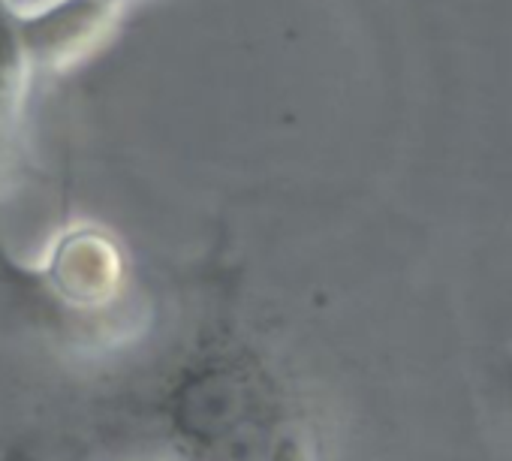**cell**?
Masks as SVG:
<instances>
[{
    "label": "cell",
    "mask_w": 512,
    "mask_h": 461,
    "mask_svg": "<svg viewBox=\"0 0 512 461\" xmlns=\"http://www.w3.org/2000/svg\"><path fill=\"white\" fill-rule=\"evenodd\" d=\"M169 419L193 461H302L296 422L272 386L238 365L187 374L169 401Z\"/></svg>",
    "instance_id": "6da1fadb"
},
{
    "label": "cell",
    "mask_w": 512,
    "mask_h": 461,
    "mask_svg": "<svg viewBox=\"0 0 512 461\" xmlns=\"http://www.w3.org/2000/svg\"><path fill=\"white\" fill-rule=\"evenodd\" d=\"M130 0H49L19 13L34 67L64 70L97 52L118 28Z\"/></svg>",
    "instance_id": "7a4b0ae2"
},
{
    "label": "cell",
    "mask_w": 512,
    "mask_h": 461,
    "mask_svg": "<svg viewBox=\"0 0 512 461\" xmlns=\"http://www.w3.org/2000/svg\"><path fill=\"white\" fill-rule=\"evenodd\" d=\"M34 64L22 34V16L13 0H0V121L10 124L22 106Z\"/></svg>",
    "instance_id": "3957f363"
},
{
    "label": "cell",
    "mask_w": 512,
    "mask_h": 461,
    "mask_svg": "<svg viewBox=\"0 0 512 461\" xmlns=\"http://www.w3.org/2000/svg\"><path fill=\"white\" fill-rule=\"evenodd\" d=\"M0 461H43V455H37V452L28 449V446H10Z\"/></svg>",
    "instance_id": "277c9868"
},
{
    "label": "cell",
    "mask_w": 512,
    "mask_h": 461,
    "mask_svg": "<svg viewBox=\"0 0 512 461\" xmlns=\"http://www.w3.org/2000/svg\"><path fill=\"white\" fill-rule=\"evenodd\" d=\"M4 130H7V124H4V121H0V145H4Z\"/></svg>",
    "instance_id": "5b68a950"
}]
</instances>
